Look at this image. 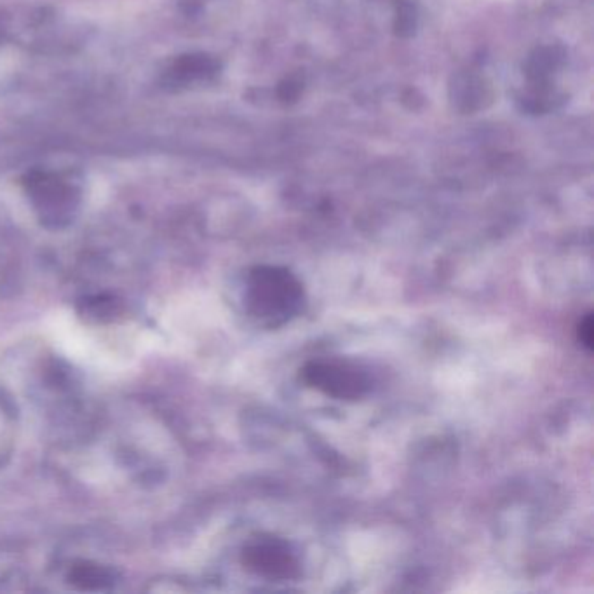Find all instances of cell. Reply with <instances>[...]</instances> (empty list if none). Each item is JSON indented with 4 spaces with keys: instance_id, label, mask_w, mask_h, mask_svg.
I'll use <instances>...</instances> for the list:
<instances>
[{
    "instance_id": "277c9868",
    "label": "cell",
    "mask_w": 594,
    "mask_h": 594,
    "mask_svg": "<svg viewBox=\"0 0 594 594\" xmlns=\"http://www.w3.org/2000/svg\"><path fill=\"white\" fill-rule=\"evenodd\" d=\"M68 579L82 591H103L114 586L116 572L101 564H81L72 568Z\"/></svg>"
},
{
    "instance_id": "6da1fadb",
    "label": "cell",
    "mask_w": 594,
    "mask_h": 594,
    "mask_svg": "<svg viewBox=\"0 0 594 594\" xmlns=\"http://www.w3.org/2000/svg\"><path fill=\"white\" fill-rule=\"evenodd\" d=\"M306 302L300 280L278 265L253 267L246 280V306L253 317L280 326L298 315Z\"/></svg>"
},
{
    "instance_id": "52a82bcc",
    "label": "cell",
    "mask_w": 594,
    "mask_h": 594,
    "mask_svg": "<svg viewBox=\"0 0 594 594\" xmlns=\"http://www.w3.org/2000/svg\"><path fill=\"white\" fill-rule=\"evenodd\" d=\"M417 29V11L411 4L403 2L398 9V18H396V31L403 37L411 35Z\"/></svg>"
},
{
    "instance_id": "ba28073f",
    "label": "cell",
    "mask_w": 594,
    "mask_h": 594,
    "mask_svg": "<svg viewBox=\"0 0 594 594\" xmlns=\"http://www.w3.org/2000/svg\"><path fill=\"white\" fill-rule=\"evenodd\" d=\"M579 342L584 345L588 350H593L594 345V323L593 314H586V317L581 321L579 330H577Z\"/></svg>"
},
{
    "instance_id": "3957f363",
    "label": "cell",
    "mask_w": 594,
    "mask_h": 594,
    "mask_svg": "<svg viewBox=\"0 0 594 594\" xmlns=\"http://www.w3.org/2000/svg\"><path fill=\"white\" fill-rule=\"evenodd\" d=\"M243 564L271 581H288L298 575L300 564L289 544L278 537H258L243 549Z\"/></svg>"
},
{
    "instance_id": "7a4b0ae2",
    "label": "cell",
    "mask_w": 594,
    "mask_h": 594,
    "mask_svg": "<svg viewBox=\"0 0 594 594\" xmlns=\"http://www.w3.org/2000/svg\"><path fill=\"white\" fill-rule=\"evenodd\" d=\"M302 378L314 389L340 401H356L370 391V378L349 361H311L302 368Z\"/></svg>"
},
{
    "instance_id": "9c48e42d",
    "label": "cell",
    "mask_w": 594,
    "mask_h": 594,
    "mask_svg": "<svg viewBox=\"0 0 594 594\" xmlns=\"http://www.w3.org/2000/svg\"><path fill=\"white\" fill-rule=\"evenodd\" d=\"M298 91H300V88H298V84H293V82H286L284 86H282V91H281V96L284 98V99H291V98H297L298 96Z\"/></svg>"
},
{
    "instance_id": "5b68a950",
    "label": "cell",
    "mask_w": 594,
    "mask_h": 594,
    "mask_svg": "<svg viewBox=\"0 0 594 594\" xmlns=\"http://www.w3.org/2000/svg\"><path fill=\"white\" fill-rule=\"evenodd\" d=\"M453 91V101L466 110L472 112L483 107V99L488 98L486 86L479 77H470V75H462L455 81V86H452Z\"/></svg>"
},
{
    "instance_id": "8992f818",
    "label": "cell",
    "mask_w": 594,
    "mask_h": 594,
    "mask_svg": "<svg viewBox=\"0 0 594 594\" xmlns=\"http://www.w3.org/2000/svg\"><path fill=\"white\" fill-rule=\"evenodd\" d=\"M564 60V53L558 47L547 46V47H540L535 51L530 62L527 65V73L532 81H544L553 70H556L560 66V63Z\"/></svg>"
}]
</instances>
